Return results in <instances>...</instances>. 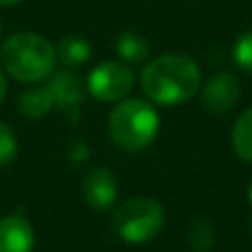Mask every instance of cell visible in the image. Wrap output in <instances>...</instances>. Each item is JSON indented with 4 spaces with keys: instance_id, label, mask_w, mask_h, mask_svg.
Instances as JSON below:
<instances>
[{
    "instance_id": "cell-1",
    "label": "cell",
    "mask_w": 252,
    "mask_h": 252,
    "mask_svg": "<svg viewBox=\"0 0 252 252\" xmlns=\"http://www.w3.org/2000/svg\"><path fill=\"white\" fill-rule=\"evenodd\" d=\"M139 87L153 104L177 106L199 93L201 69L190 56L166 53L142 69Z\"/></svg>"
},
{
    "instance_id": "cell-2",
    "label": "cell",
    "mask_w": 252,
    "mask_h": 252,
    "mask_svg": "<svg viewBox=\"0 0 252 252\" xmlns=\"http://www.w3.org/2000/svg\"><path fill=\"white\" fill-rule=\"evenodd\" d=\"M56 47L38 33L22 31L4 40L0 47V64L13 80L40 84L56 71Z\"/></svg>"
},
{
    "instance_id": "cell-3",
    "label": "cell",
    "mask_w": 252,
    "mask_h": 252,
    "mask_svg": "<svg viewBox=\"0 0 252 252\" xmlns=\"http://www.w3.org/2000/svg\"><path fill=\"white\" fill-rule=\"evenodd\" d=\"M159 133V113L139 97H124L109 113V135L120 148L137 153L148 148Z\"/></svg>"
},
{
    "instance_id": "cell-4",
    "label": "cell",
    "mask_w": 252,
    "mask_h": 252,
    "mask_svg": "<svg viewBox=\"0 0 252 252\" xmlns=\"http://www.w3.org/2000/svg\"><path fill=\"white\" fill-rule=\"evenodd\" d=\"M111 226L124 244H148L166 228V210L153 197H130L115 208Z\"/></svg>"
},
{
    "instance_id": "cell-5",
    "label": "cell",
    "mask_w": 252,
    "mask_h": 252,
    "mask_svg": "<svg viewBox=\"0 0 252 252\" xmlns=\"http://www.w3.org/2000/svg\"><path fill=\"white\" fill-rule=\"evenodd\" d=\"M135 73L128 64L115 60L100 62L87 78V91L100 102H120L130 93Z\"/></svg>"
},
{
    "instance_id": "cell-6",
    "label": "cell",
    "mask_w": 252,
    "mask_h": 252,
    "mask_svg": "<svg viewBox=\"0 0 252 252\" xmlns=\"http://www.w3.org/2000/svg\"><path fill=\"white\" fill-rule=\"evenodd\" d=\"M241 87L232 73H215L201 89V104L208 113L223 115L239 102Z\"/></svg>"
},
{
    "instance_id": "cell-7",
    "label": "cell",
    "mask_w": 252,
    "mask_h": 252,
    "mask_svg": "<svg viewBox=\"0 0 252 252\" xmlns=\"http://www.w3.org/2000/svg\"><path fill=\"white\" fill-rule=\"evenodd\" d=\"M82 197L89 208L93 210H109L118 201V177L113 170L97 166L87 173L82 182Z\"/></svg>"
},
{
    "instance_id": "cell-8",
    "label": "cell",
    "mask_w": 252,
    "mask_h": 252,
    "mask_svg": "<svg viewBox=\"0 0 252 252\" xmlns=\"http://www.w3.org/2000/svg\"><path fill=\"white\" fill-rule=\"evenodd\" d=\"M35 232L20 213L0 219V252H33Z\"/></svg>"
},
{
    "instance_id": "cell-9",
    "label": "cell",
    "mask_w": 252,
    "mask_h": 252,
    "mask_svg": "<svg viewBox=\"0 0 252 252\" xmlns=\"http://www.w3.org/2000/svg\"><path fill=\"white\" fill-rule=\"evenodd\" d=\"M47 87H49V91H51L53 104H56L58 109L75 113L78 106L82 104V95H84L82 82H80L78 73H73L71 69L53 71Z\"/></svg>"
},
{
    "instance_id": "cell-10",
    "label": "cell",
    "mask_w": 252,
    "mask_h": 252,
    "mask_svg": "<svg viewBox=\"0 0 252 252\" xmlns=\"http://www.w3.org/2000/svg\"><path fill=\"white\" fill-rule=\"evenodd\" d=\"M53 97H51V91H49L47 84H35V87H29L20 93L18 97V109L25 118L29 120H40L44 115L51 113L53 109Z\"/></svg>"
},
{
    "instance_id": "cell-11",
    "label": "cell",
    "mask_w": 252,
    "mask_h": 252,
    "mask_svg": "<svg viewBox=\"0 0 252 252\" xmlns=\"http://www.w3.org/2000/svg\"><path fill=\"white\" fill-rule=\"evenodd\" d=\"M93 49L91 42L82 35H64L60 42L56 44V56L66 69H75V66H82L84 62L91 58Z\"/></svg>"
},
{
    "instance_id": "cell-12",
    "label": "cell",
    "mask_w": 252,
    "mask_h": 252,
    "mask_svg": "<svg viewBox=\"0 0 252 252\" xmlns=\"http://www.w3.org/2000/svg\"><path fill=\"white\" fill-rule=\"evenodd\" d=\"M115 51L122 58L124 64H139L148 58L151 44L139 31H122L115 40Z\"/></svg>"
},
{
    "instance_id": "cell-13",
    "label": "cell",
    "mask_w": 252,
    "mask_h": 252,
    "mask_svg": "<svg viewBox=\"0 0 252 252\" xmlns=\"http://www.w3.org/2000/svg\"><path fill=\"white\" fill-rule=\"evenodd\" d=\"M230 144L237 157L252 164V109H246L232 124Z\"/></svg>"
},
{
    "instance_id": "cell-14",
    "label": "cell",
    "mask_w": 252,
    "mask_h": 252,
    "mask_svg": "<svg viewBox=\"0 0 252 252\" xmlns=\"http://www.w3.org/2000/svg\"><path fill=\"white\" fill-rule=\"evenodd\" d=\"M188 244L195 252H208L215 244V228L210 219L195 217L188 223Z\"/></svg>"
},
{
    "instance_id": "cell-15",
    "label": "cell",
    "mask_w": 252,
    "mask_h": 252,
    "mask_svg": "<svg viewBox=\"0 0 252 252\" xmlns=\"http://www.w3.org/2000/svg\"><path fill=\"white\" fill-rule=\"evenodd\" d=\"M18 155V139L11 126L0 120V168L9 166Z\"/></svg>"
},
{
    "instance_id": "cell-16",
    "label": "cell",
    "mask_w": 252,
    "mask_h": 252,
    "mask_svg": "<svg viewBox=\"0 0 252 252\" xmlns=\"http://www.w3.org/2000/svg\"><path fill=\"white\" fill-rule=\"evenodd\" d=\"M232 58H235L237 66L246 73H252V29L241 33L232 49Z\"/></svg>"
},
{
    "instance_id": "cell-17",
    "label": "cell",
    "mask_w": 252,
    "mask_h": 252,
    "mask_svg": "<svg viewBox=\"0 0 252 252\" xmlns=\"http://www.w3.org/2000/svg\"><path fill=\"white\" fill-rule=\"evenodd\" d=\"M71 157H73V159H78V161L80 159H87V157H89V146L84 142H78L73 148H71Z\"/></svg>"
},
{
    "instance_id": "cell-18",
    "label": "cell",
    "mask_w": 252,
    "mask_h": 252,
    "mask_svg": "<svg viewBox=\"0 0 252 252\" xmlns=\"http://www.w3.org/2000/svg\"><path fill=\"white\" fill-rule=\"evenodd\" d=\"M4 95H7V80H4V73L0 71V104H2Z\"/></svg>"
},
{
    "instance_id": "cell-19",
    "label": "cell",
    "mask_w": 252,
    "mask_h": 252,
    "mask_svg": "<svg viewBox=\"0 0 252 252\" xmlns=\"http://www.w3.org/2000/svg\"><path fill=\"white\" fill-rule=\"evenodd\" d=\"M18 2H22V0H0V4H2V7H9V4H18Z\"/></svg>"
},
{
    "instance_id": "cell-20",
    "label": "cell",
    "mask_w": 252,
    "mask_h": 252,
    "mask_svg": "<svg viewBox=\"0 0 252 252\" xmlns=\"http://www.w3.org/2000/svg\"><path fill=\"white\" fill-rule=\"evenodd\" d=\"M248 201H250V206H252V179H250V186H248Z\"/></svg>"
},
{
    "instance_id": "cell-21",
    "label": "cell",
    "mask_w": 252,
    "mask_h": 252,
    "mask_svg": "<svg viewBox=\"0 0 252 252\" xmlns=\"http://www.w3.org/2000/svg\"><path fill=\"white\" fill-rule=\"evenodd\" d=\"M0 33H2V22H0Z\"/></svg>"
}]
</instances>
